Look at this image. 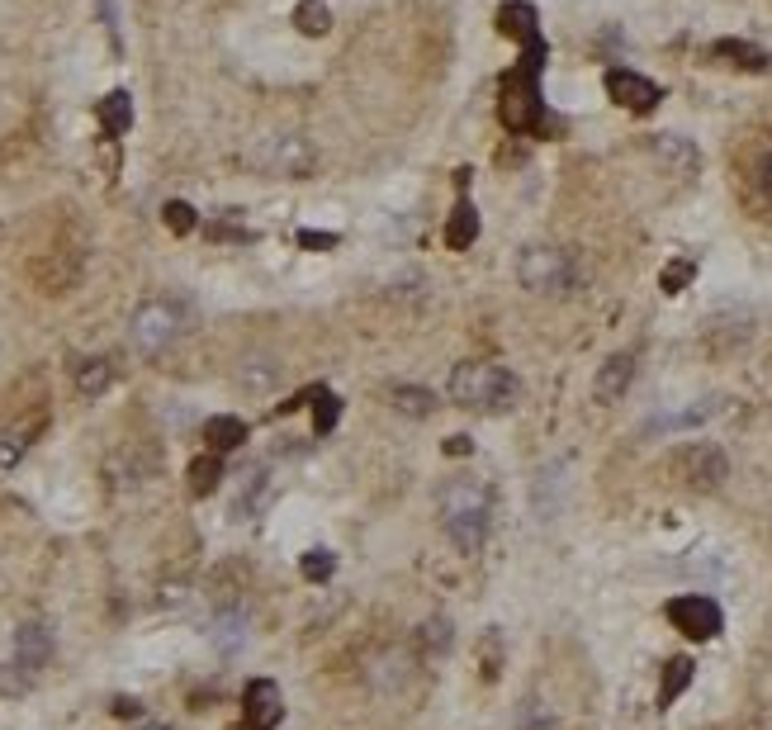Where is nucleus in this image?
<instances>
[{"mask_svg": "<svg viewBox=\"0 0 772 730\" xmlns=\"http://www.w3.org/2000/svg\"><path fill=\"white\" fill-rule=\"evenodd\" d=\"M294 24H299V34H308V38L327 34V29H332V10H327V0H299Z\"/></svg>", "mask_w": 772, "mask_h": 730, "instance_id": "obj_25", "label": "nucleus"}, {"mask_svg": "<svg viewBox=\"0 0 772 730\" xmlns=\"http://www.w3.org/2000/svg\"><path fill=\"white\" fill-rule=\"evenodd\" d=\"M209 640H214L223 655H237L247 645V612L242 607H218L214 621H209Z\"/></svg>", "mask_w": 772, "mask_h": 730, "instance_id": "obj_15", "label": "nucleus"}, {"mask_svg": "<svg viewBox=\"0 0 772 730\" xmlns=\"http://www.w3.org/2000/svg\"><path fill=\"white\" fill-rule=\"evenodd\" d=\"M446 451H450V456H469V437H450Z\"/></svg>", "mask_w": 772, "mask_h": 730, "instance_id": "obj_37", "label": "nucleus"}, {"mask_svg": "<svg viewBox=\"0 0 772 730\" xmlns=\"http://www.w3.org/2000/svg\"><path fill=\"white\" fill-rule=\"evenodd\" d=\"M607 95L621 105V110H635V114H649L659 100H664V91H659L649 76L630 72V67H611L607 72Z\"/></svg>", "mask_w": 772, "mask_h": 730, "instance_id": "obj_9", "label": "nucleus"}, {"mask_svg": "<svg viewBox=\"0 0 772 730\" xmlns=\"http://www.w3.org/2000/svg\"><path fill=\"white\" fill-rule=\"evenodd\" d=\"M176 332H180V313L166 299H147V304H138L133 323H128V342L143 356H157V351H166L176 342Z\"/></svg>", "mask_w": 772, "mask_h": 730, "instance_id": "obj_6", "label": "nucleus"}, {"mask_svg": "<svg viewBox=\"0 0 772 730\" xmlns=\"http://www.w3.org/2000/svg\"><path fill=\"white\" fill-rule=\"evenodd\" d=\"M517 280L540 299H559L578 285V266L564 247H526L517 256Z\"/></svg>", "mask_w": 772, "mask_h": 730, "instance_id": "obj_4", "label": "nucleus"}, {"mask_svg": "<svg viewBox=\"0 0 772 730\" xmlns=\"http://www.w3.org/2000/svg\"><path fill=\"white\" fill-rule=\"evenodd\" d=\"M242 707H247V726L252 730H270L285 712V702H280V688L270 683V678H256L247 683V697H242Z\"/></svg>", "mask_w": 772, "mask_h": 730, "instance_id": "obj_12", "label": "nucleus"}, {"mask_svg": "<svg viewBox=\"0 0 772 730\" xmlns=\"http://www.w3.org/2000/svg\"><path fill=\"white\" fill-rule=\"evenodd\" d=\"M720 413V399H697L692 408H678V413H664V418L649 422V432H687V427H701Z\"/></svg>", "mask_w": 772, "mask_h": 730, "instance_id": "obj_17", "label": "nucleus"}, {"mask_svg": "<svg viewBox=\"0 0 772 730\" xmlns=\"http://www.w3.org/2000/svg\"><path fill=\"white\" fill-rule=\"evenodd\" d=\"M692 275H697V266H692V261H668L664 275H659V285H664L668 294H678V290H687V285H692Z\"/></svg>", "mask_w": 772, "mask_h": 730, "instance_id": "obj_32", "label": "nucleus"}, {"mask_svg": "<svg viewBox=\"0 0 772 730\" xmlns=\"http://www.w3.org/2000/svg\"><path fill=\"white\" fill-rule=\"evenodd\" d=\"M754 190L763 204H772V152H763L754 162Z\"/></svg>", "mask_w": 772, "mask_h": 730, "instance_id": "obj_33", "label": "nucleus"}, {"mask_svg": "<svg viewBox=\"0 0 772 730\" xmlns=\"http://www.w3.org/2000/svg\"><path fill=\"white\" fill-rule=\"evenodd\" d=\"M162 223L171 228V233H176V238H185V233H195V209H190L185 200H171V204L162 209Z\"/></svg>", "mask_w": 772, "mask_h": 730, "instance_id": "obj_31", "label": "nucleus"}, {"mask_svg": "<svg viewBox=\"0 0 772 730\" xmlns=\"http://www.w3.org/2000/svg\"><path fill=\"white\" fill-rule=\"evenodd\" d=\"M114 716H143V702H133V697H119V702H114Z\"/></svg>", "mask_w": 772, "mask_h": 730, "instance_id": "obj_36", "label": "nucleus"}, {"mask_svg": "<svg viewBox=\"0 0 772 730\" xmlns=\"http://www.w3.org/2000/svg\"><path fill=\"white\" fill-rule=\"evenodd\" d=\"M299 569H304L308 584H327V579L337 574V555H332V550H308Z\"/></svg>", "mask_w": 772, "mask_h": 730, "instance_id": "obj_29", "label": "nucleus"}, {"mask_svg": "<svg viewBox=\"0 0 772 730\" xmlns=\"http://www.w3.org/2000/svg\"><path fill=\"white\" fill-rule=\"evenodd\" d=\"M540 67H545V48H531L521 57L517 72H507L503 81V124L512 133H550V119H545V100H540Z\"/></svg>", "mask_w": 772, "mask_h": 730, "instance_id": "obj_2", "label": "nucleus"}, {"mask_svg": "<svg viewBox=\"0 0 772 730\" xmlns=\"http://www.w3.org/2000/svg\"><path fill=\"white\" fill-rule=\"evenodd\" d=\"M337 233H318V228H304V233H299V247H308V252H332V247H337Z\"/></svg>", "mask_w": 772, "mask_h": 730, "instance_id": "obj_34", "label": "nucleus"}, {"mask_svg": "<svg viewBox=\"0 0 772 730\" xmlns=\"http://www.w3.org/2000/svg\"><path fill=\"white\" fill-rule=\"evenodd\" d=\"M673 475L683 479L687 489L716 493L720 484L730 479V460H725V451L711 446V441H692V446H683V451L673 456Z\"/></svg>", "mask_w": 772, "mask_h": 730, "instance_id": "obj_5", "label": "nucleus"}, {"mask_svg": "<svg viewBox=\"0 0 772 730\" xmlns=\"http://www.w3.org/2000/svg\"><path fill=\"white\" fill-rule=\"evenodd\" d=\"M147 730H162V726H147Z\"/></svg>", "mask_w": 772, "mask_h": 730, "instance_id": "obj_38", "label": "nucleus"}, {"mask_svg": "<svg viewBox=\"0 0 772 730\" xmlns=\"http://www.w3.org/2000/svg\"><path fill=\"white\" fill-rule=\"evenodd\" d=\"M218 479H223V460H218V451H209V456H195V460H190V493H195V498L214 493V489H218Z\"/></svg>", "mask_w": 772, "mask_h": 730, "instance_id": "obj_24", "label": "nucleus"}, {"mask_svg": "<svg viewBox=\"0 0 772 730\" xmlns=\"http://www.w3.org/2000/svg\"><path fill=\"white\" fill-rule=\"evenodd\" d=\"M630 380H635V356H630V351H621V356H611V361L597 370L593 399L597 403H621V399H626V389H630Z\"/></svg>", "mask_w": 772, "mask_h": 730, "instance_id": "obj_13", "label": "nucleus"}, {"mask_svg": "<svg viewBox=\"0 0 772 730\" xmlns=\"http://www.w3.org/2000/svg\"><path fill=\"white\" fill-rule=\"evenodd\" d=\"M337 418H342V399L323 389V394H318V403H313V432H318V437H327V432L337 427Z\"/></svg>", "mask_w": 772, "mask_h": 730, "instance_id": "obj_28", "label": "nucleus"}, {"mask_svg": "<svg viewBox=\"0 0 772 730\" xmlns=\"http://www.w3.org/2000/svg\"><path fill=\"white\" fill-rule=\"evenodd\" d=\"M256 162L266 166L270 176H285V181H304L308 171H313V147H308V138H299V133H275V138H266L261 143V152H256Z\"/></svg>", "mask_w": 772, "mask_h": 730, "instance_id": "obj_7", "label": "nucleus"}, {"mask_svg": "<svg viewBox=\"0 0 772 730\" xmlns=\"http://www.w3.org/2000/svg\"><path fill=\"white\" fill-rule=\"evenodd\" d=\"M474 242H479V209H474V200H469L465 185H460V200H455V209H450V219H446V247L465 252Z\"/></svg>", "mask_w": 772, "mask_h": 730, "instance_id": "obj_14", "label": "nucleus"}, {"mask_svg": "<svg viewBox=\"0 0 772 730\" xmlns=\"http://www.w3.org/2000/svg\"><path fill=\"white\" fill-rule=\"evenodd\" d=\"M711 57L730 62V67H744V72H772V53L744 43V38H720V43H711Z\"/></svg>", "mask_w": 772, "mask_h": 730, "instance_id": "obj_16", "label": "nucleus"}, {"mask_svg": "<svg viewBox=\"0 0 772 730\" xmlns=\"http://www.w3.org/2000/svg\"><path fill=\"white\" fill-rule=\"evenodd\" d=\"M29 437H34L29 427H15V432H0V470H10V465H15V460L24 456V451H29Z\"/></svg>", "mask_w": 772, "mask_h": 730, "instance_id": "obj_30", "label": "nucleus"}, {"mask_svg": "<svg viewBox=\"0 0 772 730\" xmlns=\"http://www.w3.org/2000/svg\"><path fill=\"white\" fill-rule=\"evenodd\" d=\"M237 380H242V389H270V384L280 380V365L275 361H247L242 370H237Z\"/></svg>", "mask_w": 772, "mask_h": 730, "instance_id": "obj_27", "label": "nucleus"}, {"mask_svg": "<svg viewBox=\"0 0 772 730\" xmlns=\"http://www.w3.org/2000/svg\"><path fill=\"white\" fill-rule=\"evenodd\" d=\"M441 527L460 555H479L493 527V489L474 475H455L441 489Z\"/></svg>", "mask_w": 772, "mask_h": 730, "instance_id": "obj_1", "label": "nucleus"}, {"mask_svg": "<svg viewBox=\"0 0 772 730\" xmlns=\"http://www.w3.org/2000/svg\"><path fill=\"white\" fill-rule=\"evenodd\" d=\"M427 645H431V650H446V645H450V621L446 617L427 621Z\"/></svg>", "mask_w": 772, "mask_h": 730, "instance_id": "obj_35", "label": "nucleus"}, {"mask_svg": "<svg viewBox=\"0 0 772 730\" xmlns=\"http://www.w3.org/2000/svg\"><path fill=\"white\" fill-rule=\"evenodd\" d=\"M692 674H697V664H692L687 655L668 659V664H664V683H659V707H673V702H678V697L687 693Z\"/></svg>", "mask_w": 772, "mask_h": 730, "instance_id": "obj_20", "label": "nucleus"}, {"mask_svg": "<svg viewBox=\"0 0 772 730\" xmlns=\"http://www.w3.org/2000/svg\"><path fill=\"white\" fill-rule=\"evenodd\" d=\"M95 114H100V128H105L109 138H119V133L133 128V100H128V91H109Z\"/></svg>", "mask_w": 772, "mask_h": 730, "instance_id": "obj_18", "label": "nucleus"}, {"mask_svg": "<svg viewBox=\"0 0 772 730\" xmlns=\"http://www.w3.org/2000/svg\"><path fill=\"white\" fill-rule=\"evenodd\" d=\"M668 621H673L687 640H711V636H720V626H725L720 603L706 598V593H683V598H673V603H668Z\"/></svg>", "mask_w": 772, "mask_h": 730, "instance_id": "obj_8", "label": "nucleus"}, {"mask_svg": "<svg viewBox=\"0 0 772 730\" xmlns=\"http://www.w3.org/2000/svg\"><path fill=\"white\" fill-rule=\"evenodd\" d=\"M498 34L521 43L526 53L531 48H545V38H540V19H536V5L531 0H507L503 10H498Z\"/></svg>", "mask_w": 772, "mask_h": 730, "instance_id": "obj_11", "label": "nucleus"}, {"mask_svg": "<svg viewBox=\"0 0 772 730\" xmlns=\"http://www.w3.org/2000/svg\"><path fill=\"white\" fill-rule=\"evenodd\" d=\"M48 659H53V631L43 621H24L15 631V669L24 678H34Z\"/></svg>", "mask_w": 772, "mask_h": 730, "instance_id": "obj_10", "label": "nucleus"}, {"mask_svg": "<svg viewBox=\"0 0 772 730\" xmlns=\"http://www.w3.org/2000/svg\"><path fill=\"white\" fill-rule=\"evenodd\" d=\"M654 152H659V157H664L673 171H683V176H692V171H697V147L687 143V138L659 133V138H654Z\"/></svg>", "mask_w": 772, "mask_h": 730, "instance_id": "obj_22", "label": "nucleus"}, {"mask_svg": "<svg viewBox=\"0 0 772 730\" xmlns=\"http://www.w3.org/2000/svg\"><path fill=\"white\" fill-rule=\"evenodd\" d=\"M517 730H555V712L540 702V697H526L517 712Z\"/></svg>", "mask_w": 772, "mask_h": 730, "instance_id": "obj_26", "label": "nucleus"}, {"mask_svg": "<svg viewBox=\"0 0 772 730\" xmlns=\"http://www.w3.org/2000/svg\"><path fill=\"white\" fill-rule=\"evenodd\" d=\"M204 441L214 446L218 456H223V451H237V446L247 441V422L228 418V413H223V418H209V422H204Z\"/></svg>", "mask_w": 772, "mask_h": 730, "instance_id": "obj_19", "label": "nucleus"}, {"mask_svg": "<svg viewBox=\"0 0 772 730\" xmlns=\"http://www.w3.org/2000/svg\"><path fill=\"white\" fill-rule=\"evenodd\" d=\"M389 399H394V408L408 413V418H431V408H436V394H431V389H417V384H394Z\"/></svg>", "mask_w": 772, "mask_h": 730, "instance_id": "obj_23", "label": "nucleus"}, {"mask_svg": "<svg viewBox=\"0 0 772 730\" xmlns=\"http://www.w3.org/2000/svg\"><path fill=\"white\" fill-rule=\"evenodd\" d=\"M450 399L479 413H507L517 403V375L493 361H465L450 370Z\"/></svg>", "mask_w": 772, "mask_h": 730, "instance_id": "obj_3", "label": "nucleus"}, {"mask_svg": "<svg viewBox=\"0 0 772 730\" xmlns=\"http://www.w3.org/2000/svg\"><path fill=\"white\" fill-rule=\"evenodd\" d=\"M109 384H114V365H109L105 356H90V361H81V370H76V389H81L86 399H100Z\"/></svg>", "mask_w": 772, "mask_h": 730, "instance_id": "obj_21", "label": "nucleus"}]
</instances>
